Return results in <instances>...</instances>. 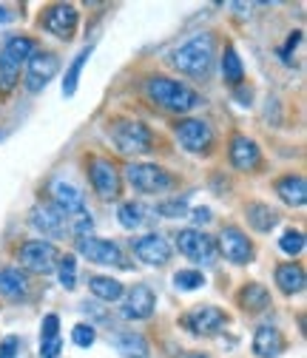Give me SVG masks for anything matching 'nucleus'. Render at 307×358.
<instances>
[{"mask_svg": "<svg viewBox=\"0 0 307 358\" xmlns=\"http://www.w3.org/2000/svg\"><path fill=\"white\" fill-rule=\"evenodd\" d=\"M145 92H148L151 103H157L159 108H165L171 114H188L197 106H202V97L194 92V88H188L180 80L162 77V74H157L145 83Z\"/></svg>", "mask_w": 307, "mask_h": 358, "instance_id": "obj_1", "label": "nucleus"}, {"mask_svg": "<svg viewBox=\"0 0 307 358\" xmlns=\"http://www.w3.org/2000/svg\"><path fill=\"white\" fill-rule=\"evenodd\" d=\"M213 55H216V43H213V34L202 31L197 37H191L188 43H183V46L177 52H171L168 63L188 74V77H208L210 74V66H213Z\"/></svg>", "mask_w": 307, "mask_h": 358, "instance_id": "obj_2", "label": "nucleus"}, {"mask_svg": "<svg viewBox=\"0 0 307 358\" xmlns=\"http://www.w3.org/2000/svg\"><path fill=\"white\" fill-rule=\"evenodd\" d=\"M111 140L122 154H145L154 145V134L140 120H114Z\"/></svg>", "mask_w": 307, "mask_h": 358, "instance_id": "obj_3", "label": "nucleus"}, {"mask_svg": "<svg viewBox=\"0 0 307 358\" xmlns=\"http://www.w3.org/2000/svg\"><path fill=\"white\" fill-rule=\"evenodd\" d=\"M20 264L26 267L29 273H40V276H49L57 271V262H60V250L55 242L49 239H31L26 245H20L17 253Z\"/></svg>", "mask_w": 307, "mask_h": 358, "instance_id": "obj_4", "label": "nucleus"}, {"mask_svg": "<svg viewBox=\"0 0 307 358\" xmlns=\"http://www.w3.org/2000/svg\"><path fill=\"white\" fill-rule=\"evenodd\" d=\"M125 179L131 182V188L140 194H162L168 188H173V176L151 162H131L125 168Z\"/></svg>", "mask_w": 307, "mask_h": 358, "instance_id": "obj_5", "label": "nucleus"}, {"mask_svg": "<svg viewBox=\"0 0 307 358\" xmlns=\"http://www.w3.org/2000/svg\"><path fill=\"white\" fill-rule=\"evenodd\" d=\"M89 173H92V185H94L100 199H106V202L120 199V194H122V176H120V171H117V165L111 159L92 157L89 159Z\"/></svg>", "mask_w": 307, "mask_h": 358, "instance_id": "obj_6", "label": "nucleus"}, {"mask_svg": "<svg viewBox=\"0 0 307 358\" xmlns=\"http://www.w3.org/2000/svg\"><path fill=\"white\" fill-rule=\"evenodd\" d=\"M173 134L185 151L191 154H208L210 145H213V131L205 120H197V117H185L173 125Z\"/></svg>", "mask_w": 307, "mask_h": 358, "instance_id": "obj_7", "label": "nucleus"}, {"mask_svg": "<svg viewBox=\"0 0 307 358\" xmlns=\"http://www.w3.org/2000/svg\"><path fill=\"white\" fill-rule=\"evenodd\" d=\"M60 71V60L55 52H34L26 60V88L29 92H43Z\"/></svg>", "mask_w": 307, "mask_h": 358, "instance_id": "obj_8", "label": "nucleus"}, {"mask_svg": "<svg viewBox=\"0 0 307 358\" xmlns=\"http://www.w3.org/2000/svg\"><path fill=\"white\" fill-rule=\"evenodd\" d=\"M225 322H228V316L213 304H199L183 316V327L194 336H213L225 327Z\"/></svg>", "mask_w": 307, "mask_h": 358, "instance_id": "obj_9", "label": "nucleus"}, {"mask_svg": "<svg viewBox=\"0 0 307 358\" xmlns=\"http://www.w3.org/2000/svg\"><path fill=\"white\" fill-rule=\"evenodd\" d=\"M177 250L194 262H202V264H210L213 256H216V242L205 234V231H197V228H185L177 234Z\"/></svg>", "mask_w": 307, "mask_h": 358, "instance_id": "obj_10", "label": "nucleus"}, {"mask_svg": "<svg viewBox=\"0 0 307 358\" xmlns=\"http://www.w3.org/2000/svg\"><path fill=\"white\" fill-rule=\"evenodd\" d=\"M77 253L85 256L92 264H117V267H128L122 259V250L108 242V239H97V236H80L77 239Z\"/></svg>", "mask_w": 307, "mask_h": 358, "instance_id": "obj_11", "label": "nucleus"}, {"mask_svg": "<svg viewBox=\"0 0 307 358\" xmlns=\"http://www.w3.org/2000/svg\"><path fill=\"white\" fill-rule=\"evenodd\" d=\"M77 20H80V15H77V6H71V3H55V6H49L46 12H43V29H46L49 34H55V37H60V40L74 37Z\"/></svg>", "mask_w": 307, "mask_h": 358, "instance_id": "obj_12", "label": "nucleus"}, {"mask_svg": "<svg viewBox=\"0 0 307 358\" xmlns=\"http://www.w3.org/2000/svg\"><path fill=\"white\" fill-rule=\"evenodd\" d=\"M219 250H222V256L234 264H248V262H253V253H256L253 242L234 225L222 228V234H219Z\"/></svg>", "mask_w": 307, "mask_h": 358, "instance_id": "obj_13", "label": "nucleus"}, {"mask_svg": "<svg viewBox=\"0 0 307 358\" xmlns=\"http://www.w3.org/2000/svg\"><path fill=\"white\" fill-rule=\"evenodd\" d=\"M157 310V296L148 285H134L128 290V299H125V307H122V316L125 319H134V322H145L154 316Z\"/></svg>", "mask_w": 307, "mask_h": 358, "instance_id": "obj_14", "label": "nucleus"}, {"mask_svg": "<svg viewBox=\"0 0 307 358\" xmlns=\"http://www.w3.org/2000/svg\"><path fill=\"white\" fill-rule=\"evenodd\" d=\"M228 157H231V165L236 171H256L262 165V151L259 145L245 137V134H234L231 137V145H228Z\"/></svg>", "mask_w": 307, "mask_h": 358, "instance_id": "obj_15", "label": "nucleus"}, {"mask_svg": "<svg viewBox=\"0 0 307 358\" xmlns=\"http://www.w3.org/2000/svg\"><path fill=\"white\" fill-rule=\"evenodd\" d=\"M134 253H137L140 262L159 267V264H165L171 259V245L159 234H148V236H143V239L134 242Z\"/></svg>", "mask_w": 307, "mask_h": 358, "instance_id": "obj_16", "label": "nucleus"}, {"mask_svg": "<svg viewBox=\"0 0 307 358\" xmlns=\"http://www.w3.org/2000/svg\"><path fill=\"white\" fill-rule=\"evenodd\" d=\"M31 225H34L43 236L57 239V236H63V231H66V216H63L55 205H37V208L31 210Z\"/></svg>", "mask_w": 307, "mask_h": 358, "instance_id": "obj_17", "label": "nucleus"}, {"mask_svg": "<svg viewBox=\"0 0 307 358\" xmlns=\"http://www.w3.org/2000/svg\"><path fill=\"white\" fill-rule=\"evenodd\" d=\"M52 196H55V208L69 219V216H77V213H83L85 210V199H83V194L74 188V185H69V182H55L52 185Z\"/></svg>", "mask_w": 307, "mask_h": 358, "instance_id": "obj_18", "label": "nucleus"}, {"mask_svg": "<svg viewBox=\"0 0 307 358\" xmlns=\"http://www.w3.org/2000/svg\"><path fill=\"white\" fill-rule=\"evenodd\" d=\"M253 352L259 358H276V355H282L285 352V336L276 327H271V324L259 327L253 333Z\"/></svg>", "mask_w": 307, "mask_h": 358, "instance_id": "obj_19", "label": "nucleus"}, {"mask_svg": "<svg viewBox=\"0 0 307 358\" xmlns=\"http://www.w3.org/2000/svg\"><path fill=\"white\" fill-rule=\"evenodd\" d=\"M276 194L285 205L290 208H301L307 202V182H304V176L301 173H287L282 176L279 182H276Z\"/></svg>", "mask_w": 307, "mask_h": 358, "instance_id": "obj_20", "label": "nucleus"}, {"mask_svg": "<svg viewBox=\"0 0 307 358\" xmlns=\"http://www.w3.org/2000/svg\"><path fill=\"white\" fill-rule=\"evenodd\" d=\"M276 285L285 296H296L304 290L307 285V276H304V267L299 262H285L276 267Z\"/></svg>", "mask_w": 307, "mask_h": 358, "instance_id": "obj_21", "label": "nucleus"}, {"mask_svg": "<svg viewBox=\"0 0 307 358\" xmlns=\"http://www.w3.org/2000/svg\"><path fill=\"white\" fill-rule=\"evenodd\" d=\"M111 344H114V350H117L120 355H125V358H151V347H148V341H145L143 333H134V330L117 333V336L111 338Z\"/></svg>", "mask_w": 307, "mask_h": 358, "instance_id": "obj_22", "label": "nucleus"}, {"mask_svg": "<svg viewBox=\"0 0 307 358\" xmlns=\"http://www.w3.org/2000/svg\"><path fill=\"white\" fill-rule=\"evenodd\" d=\"M236 304L245 310V313H262L271 307V290L259 282H248L239 293H236Z\"/></svg>", "mask_w": 307, "mask_h": 358, "instance_id": "obj_23", "label": "nucleus"}, {"mask_svg": "<svg viewBox=\"0 0 307 358\" xmlns=\"http://www.w3.org/2000/svg\"><path fill=\"white\" fill-rule=\"evenodd\" d=\"M245 216H248V225L259 234H271L279 225V213L265 202H250L245 208Z\"/></svg>", "mask_w": 307, "mask_h": 358, "instance_id": "obj_24", "label": "nucleus"}, {"mask_svg": "<svg viewBox=\"0 0 307 358\" xmlns=\"http://www.w3.org/2000/svg\"><path fill=\"white\" fill-rule=\"evenodd\" d=\"M0 293L12 301H23L29 296V276L17 267H6L0 271Z\"/></svg>", "mask_w": 307, "mask_h": 358, "instance_id": "obj_25", "label": "nucleus"}, {"mask_svg": "<svg viewBox=\"0 0 307 358\" xmlns=\"http://www.w3.org/2000/svg\"><path fill=\"white\" fill-rule=\"evenodd\" d=\"M89 290H92L97 299H103V301H117V299H122V293H125V287H122L117 279H111V276H92V279H89Z\"/></svg>", "mask_w": 307, "mask_h": 358, "instance_id": "obj_26", "label": "nucleus"}, {"mask_svg": "<svg viewBox=\"0 0 307 358\" xmlns=\"http://www.w3.org/2000/svg\"><path fill=\"white\" fill-rule=\"evenodd\" d=\"M89 57H92V46H89V49H83V52L74 57V63L69 66L66 80H63V97H74V92H77V83H80V74H83V66L89 63Z\"/></svg>", "mask_w": 307, "mask_h": 358, "instance_id": "obj_27", "label": "nucleus"}, {"mask_svg": "<svg viewBox=\"0 0 307 358\" xmlns=\"http://www.w3.org/2000/svg\"><path fill=\"white\" fill-rule=\"evenodd\" d=\"M222 77L231 85H242V80H245V66H242V60H239L234 46H228L225 55H222Z\"/></svg>", "mask_w": 307, "mask_h": 358, "instance_id": "obj_28", "label": "nucleus"}, {"mask_svg": "<svg viewBox=\"0 0 307 358\" xmlns=\"http://www.w3.org/2000/svg\"><path fill=\"white\" fill-rule=\"evenodd\" d=\"M3 55H6L12 63L23 66V63H26V60L34 55V43H31L29 37H20V34H15V37H9V43H6Z\"/></svg>", "mask_w": 307, "mask_h": 358, "instance_id": "obj_29", "label": "nucleus"}, {"mask_svg": "<svg viewBox=\"0 0 307 358\" xmlns=\"http://www.w3.org/2000/svg\"><path fill=\"white\" fill-rule=\"evenodd\" d=\"M117 216H120V225L125 231H134V228L143 225V208L137 202H122L120 210H117Z\"/></svg>", "mask_w": 307, "mask_h": 358, "instance_id": "obj_30", "label": "nucleus"}, {"mask_svg": "<svg viewBox=\"0 0 307 358\" xmlns=\"http://www.w3.org/2000/svg\"><path fill=\"white\" fill-rule=\"evenodd\" d=\"M57 273H60V285H63L66 290H74V287H77V259H74L71 253L60 256Z\"/></svg>", "mask_w": 307, "mask_h": 358, "instance_id": "obj_31", "label": "nucleus"}, {"mask_svg": "<svg viewBox=\"0 0 307 358\" xmlns=\"http://www.w3.org/2000/svg\"><path fill=\"white\" fill-rule=\"evenodd\" d=\"M20 80V66L12 63L6 55H0V92H9Z\"/></svg>", "mask_w": 307, "mask_h": 358, "instance_id": "obj_32", "label": "nucleus"}, {"mask_svg": "<svg viewBox=\"0 0 307 358\" xmlns=\"http://www.w3.org/2000/svg\"><path fill=\"white\" fill-rule=\"evenodd\" d=\"M173 285H177L180 290H197L205 285V276L199 271H177L173 273Z\"/></svg>", "mask_w": 307, "mask_h": 358, "instance_id": "obj_33", "label": "nucleus"}, {"mask_svg": "<svg viewBox=\"0 0 307 358\" xmlns=\"http://www.w3.org/2000/svg\"><path fill=\"white\" fill-rule=\"evenodd\" d=\"M279 248L287 253V256H299L304 250V234L301 231H285L282 239H279Z\"/></svg>", "mask_w": 307, "mask_h": 358, "instance_id": "obj_34", "label": "nucleus"}, {"mask_svg": "<svg viewBox=\"0 0 307 358\" xmlns=\"http://www.w3.org/2000/svg\"><path fill=\"white\" fill-rule=\"evenodd\" d=\"M71 341H74L77 347H92V344L97 341V333H94L92 324H77V327L71 330Z\"/></svg>", "mask_w": 307, "mask_h": 358, "instance_id": "obj_35", "label": "nucleus"}, {"mask_svg": "<svg viewBox=\"0 0 307 358\" xmlns=\"http://www.w3.org/2000/svg\"><path fill=\"white\" fill-rule=\"evenodd\" d=\"M52 338H60V319L55 316V313H49V316L43 319V324H40V344L52 341Z\"/></svg>", "mask_w": 307, "mask_h": 358, "instance_id": "obj_36", "label": "nucleus"}, {"mask_svg": "<svg viewBox=\"0 0 307 358\" xmlns=\"http://www.w3.org/2000/svg\"><path fill=\"white\" fill-rule=\"evenodd\" d=\"M157 210L168 219H177V216H185L188 213V202L185 199H171V202H159Z\"/></svg>", "mask_w": 307, "mask_h": 358, "instance_id": "obj_37", "label": "nucleus"}, {"mask_svg": "<svg viewBox=\"0 0 307 358\" xmlns=\"http://www.w3.org/2000/svg\"><path fill=\"white\" fill-rule=\"evenodd\" d=\"M17 350H20L17 336H6L3 341H0V358H17Z\"/></svg>", "mask_w": 307, "mask_h": 358, "instance_id": "obj_38", "label": "nucleus"}, {"mask_svg": "<svg viewBox=\"0 0 307 358\" xmlns=\"http://www.w3.org/2000/svg\"><path fill=\"white\" fill-rule=\"evenodd\" d=\"M60 347H63V341H60V338L43 341V344H40V358H57V355H60Z\"/></svg>", "mask_w": 307, "mask_h": 358, "instance_id": "obj_39", "label": "nucleus"}, {"mask_svg": "<svg viewBox=\"0 0 307 358\" xmlns=\"http://www.w3.org/2000/svg\"><path fill=\"white\" fill-rule=\"evenodd\" d=\"M299 43H301V31H293V34H290V37H287V46H285V49H282V52H279V55H282V57H285V63H287V55H290V52H293V49H296V46H299Z\"/></svg>", "mask_w": 307, "mask_h": 358, "instance_id": "obj_40", "label": "nucleus"}, {"mask_svg": "<svg viewBox=\"0 0 307 358\" xmlns=\"http://www.w3.org/2000/svg\"><path fill=\"white\" fill-rule=\"evenodd\" d=\"M194 222H210V210L208 208H197L194 210Z\"/></svg>", "mask_w": 307, "mask_h": 358, "instance_id": "obj_41", "label": "nucleus"}, {"mask_svg": "<svg viewBox=\"0 0 307 358\" xmlns=\"http://www.w3.org/2000/svg\"><path fill=\"white\" fill-rule=\"evenodd\" d=\"M6 20H12V15H9V9L0 6V23H6Z\"/></svg>", "mask_w": 307, "mask_h": 358, "instance_id": "obj_42", "label": "nucleus"}, {"mask_svg": "<svg viewBox=\"0 0 307 358\" xmlns=\"http://www.w3.org/2000/svg\"><path fill=\"white\" fill-rule=\"evenodd\" d=\"M185 358H208V355H202V352H188Z\"/></svg>", "mask_w": 307, "mask_h": 358, "instance_id": "obj_43", "label": "nucleus"}]
</instances>
